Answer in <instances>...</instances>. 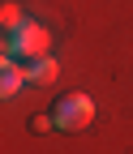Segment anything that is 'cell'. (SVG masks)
Masks as SVG:
<instances>
[{"instance_id": "2", "label": "cell", "mask_w": 133, "mask_h": 154, "mask_svg": "<svg viewBox=\"0 0 133 154\" xmlns=\"http://www.w3.org/2000/svg\"><path fill=\"white\" fill-rule=\"evenodd\" d=\"M52 120H56V128H65V133L86 128L94 120V103L86 99V94H65V99L52 107Z\"/></svg>"}, {"instance_id": "4", "label": "cell", "mask_w": 133, "mask_h": 154, "mask_svg": "<svg viewBox=\"0 0 133 154\" xmlns=\"http://www.w3.org/2000/svg\"><path fill=\"white\" fill-rule=\"evenodd\" d=\"M22 82H26V69H17V64L9 60V56H5V82H0V90H5V99L22 90Z\"/></svg>"}, {"instance_id": "5", "label": "cell", "mask_w": 133, "mask_h": 154, "mask_svg": "<svg viewBox=\"0 0 133 154\" xmlns=\"http://www.w3.org/2000/svg\"><path fill=\"white\" fill-rule=\"evenodd\" d=\"M22 22H26V17H22V9H17V5H5V34H9V30H17Z\"/></svg>"}, {"instance_id": "3", "label": "cell", "mask_w": 133, "mask_h": 154, "mask_svg": "<svg viewBox=\"0 0 133 154\" xmlns=\"http://www.w3.org/2000/svg\"><path fill=\"white\" fill-rule=\"evenodd\" d=\"M56 73H60V64H56L52 56H39V60H30V64H26V82H30V86H47Z\"/></svg>"}, {"instance_id": "1", "label": "cell", "mask_w": 133, "mask_h": 154, "mask_svg": "<svg viewBox=\"0 0 133 154\" xmlns=\"http://www.w3.org/2000/svg\"><path fill=\"white\" fill-rule=\"evenodd\" d=\"M47 43H52V34H47L39 22L26 17L17 30L5 34V56H9V60H26V64H30V60H39V56H47Z\"/></svg>"}]
</instances>
